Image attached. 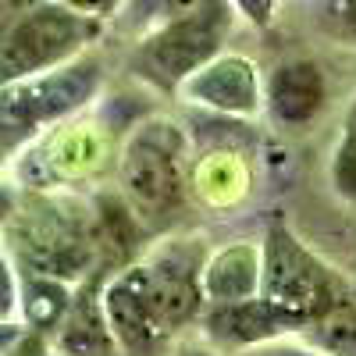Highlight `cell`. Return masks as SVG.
<instances>
[{
	"label": "cell",
	"mask_w": 356,
	"mask_h": 356,
	"mask_svg": "<svg viewBox=\"0 0 356 356\" xmlns=\"http://www.w3.org/2000/svg\"><path fill=\"white\" fill-rule=\"evenodd\" d=\"M100 33L93 15H82L72 4H25V15H15L0 33V89L65 68Z\"/></svg>",
	"instance_id": "1"
},
{
	"label": "cell",
	"mask_w": 356,
	"mask_h": 356,
	"mask_svg": "<svg viewBox=\"0 0 356 356\" xmlns=\"http://www.w3.org/2000/svg\"><path fill=\"white\" fill-rule=\"evenodd\" d=\"M260 300L307 321V328L349 300V282L307 250L285 225H275L260 246Z\"/></svg>",
	"instance_id": "2"
},
{
	"label": "cell",
	"mask_w": 356,
	"mask_h": 356,
	"mask_svg": "<svg viewBox=\"0 0 356 356\" xmlns=\"http://www.w3.org/2000/svg\"><path fill=\"white\" fill-rule=\"evenodd\" d=\"M118 178L132 214H171L186 189V136L178 132V125L164 118L139 125L122 150Z\"/></svg>",
	"instance_id": "3"
},
{
	"label": "cell",
	"mask_w": 356,
	"mask_h": 356,
	"mask_svg": "<svg viewBox=\"0 0 356 356\" xmlns=\"http://www.w3.org/2000/svg\"><path fill=\"white\" fill-rule=\"evenodd\" d=\"M232 33V4H193L178 18L164 22L154 36H146L136 68L164 89H178L203 65L221 54L225 36Z\"/></svg>",
	"instance_id": "4"
},
{
	"label": "cell",
	"mask_w": 356,
	"mask_h": 356,
	"mask_svg": "<svg viewBox=\"0 0 356 356\" xmlns=\"http://www.w3.org/2000/svg\"><path fill=\"white\" fill-rule=\"evenodd\" d=\"M200 267H203V250L189 243H175L157 253H150L143 264H132L129 271L136 278V289L143 296L146 310H150L157 332L168 339L175 328L189 324L200 307Z\"/></svg>",
	"instance_id": "5"
},
{
	"label": "cell",
	"mask_w": 356,
	"mask_h": 356,
	"mask_svg": "<svg viewBox=\"0 0 356 356\" xmlns=\"http://www.w3.org/2000/svg\"><path fill=\"white\" fill-rule=\"evenodd\" d=\"M97 82H100L97 61H79V65H65L47 75H36L29 82L8 86L0 89V125L18 139H29L40 125L82 107L93 97Z\"/></svg>",
	"instance_id": "6"
},
{
	"label": "cell",
	"mask_w": 356,
	"mask_h": 356,
	"mask_svg": "<svg viewBox=\"0 0 356 356\" xmlns=\"http://www.w3.org/2000/svg\"><path fill=\"white\" fill-rule=\"evenodd\" d=\"M203 332L211 342L232 353H250L260 346L282 342V335L307 332V321L253 296V300H243V303L203 307Z\"/></svg>",
	"instance_id": "7"
},
{
	"label": "cell",
	"mask_w": 356,
	"mask_h": 356,
	"mask_svg": "<svg viewBox=\"0 0 356 356\" xmlns=\"http://www.w3.org/2000/svg\"><path fill=\"white\" fill-rule=\"evenodd\" d=\"M178 89H182L193 104L214 107L221 114H243L246 118L260 107L257 68L243 54H218L211 65H203Z\"/></svg>",
	"instance_id": "8"
},
{
	"label": "cell",
	"mask_w": 356,
	"mask_h": 356,
	"mask_svg": "<svg viewBox=\"0 0 356 356\" xmlns=\"http://www.w3.org/2000/svg\"><path fill=\"white\" fill-rule=\"evenodd\" d=\"M267 107H271L275 122L289 129H303L324 111L328 104V79H324L321 65L314 61H285L267 79Z\"/></svg>",
	"instance_id": "9"
},
{
	"label": "cell",
	"mask_w": 356,
	"mask_h": 356,
	"mask_svg": "<svg viewBox=\"0 0 356 356\" xmlns=\"http://www.w3.org/2000/svg\"><path fill=\"white\" fill-rule=\"evenodd\" d=\"M257 289H260V246H250V243L225 246L200 267L203 307L253 300Z\"/></svg>",
	"instance_id": "10"
},
{
	"label": "cell",
	"mask_w": 356,
	"mask_h": 356,
	"mask_svg": "<svg viewBox=\"0 0 356 356\" xmlns=\"http://www.w3.org/2000/svg\"><path fill=\"white\" fill-rule=\"evenodd\" d=\"M61 349L68 356H114V339L100 314V296L82 292L72 300L68 317L61 321Z\"/></svg>",
	"instance_id": "11"
},
{
	"label": "cell",
	"mask_w": 356,
	"mask_h": 356,
	"mask_svg": "<svg viewBox=\"0 0 356 356\" xmlns=\"http://www.w3.org/2000/svg\"><path fill=\"white\" fill-rule=\"evenodd\" d=\"M22 310L36 332H54V328H61V321L72 310V292L65 282L29 275L22 285Z\"/></svg>",
	"instance_id": "12"
},
{
	"label": "cell",
	"mask_w": 356,
	"mask_h": 356,
	"mask_svg": "<svg viewBox=\"0 0 356 356\" xmlns=\"http://www.w3.org/2000/svg\"><path fill=\"white\" fill-rule=\"evenodd\" d=\"M310 346L328 356H356V303L346 300L324 317H317L310 328Z\"/></svg>",
	"instance_id": "13"
},
{
	"label": "cell",
	"mask_w": 356,
	"mask_h": 356,
	"mask_svg": "<svg viewBox=\"0 0 356 356\" xmlns=\"http://www.w3.org/2000/svg\"><path fill=\"white\" fill-rule=\"evenodd\" d=\"M332 186L339 196L356 203V136H342L332 157Z\"/></svg>",
	"instance_id": "14"
},
{
	"label": "cell",
	"mask_w": 356,
	"mask_h": 356,
	"mask_svg": "<svg viewBox=\"0 0 356 356\" xmlns=\"http://www.w3.org/2000/svg\"><path fill=\"white\" fill-rule=\"evenodd\" d=\"M18 307V285H15V275H11V264L0 250V321H8Z\"/></svg>",
	"instance_id": "15"
},
{
	"label": "cell",
	"mask_w": 356,
	"mask_h": 356,
	"mask_svg": "<svg viewBox=\"0 0 356 356\" xmlns=\"http://www.w3.org/2000/svg\"><path fill=\"white\" fill-rule=\"evenodd\" d=\"M239 356H328V353H321L314 346H296V342H271V346H260Z\"/></svg>",
	"instance_id": "16"
},
{
	"label": "cell",
	"mask_w": 356,
	"mask_h": 356,
	"mask_svg": "<svg viewBox=\"0 0 356 356\" xmlns=\"http://www.w3.org/2000/svg\"><path fill=\"white\" fill-rule=\"evenodd\" d=\"M175 356H218L211 346H200V342H186V346H178Z\"/></svg>",
	"instance_id": "17"
},
{
	"label": "cell",
	"mask_w": 356,
	"mask_h": 356,
	"mask_svg": "<svg viewBox=\"0 0 356 356\" xmlns=\"http://www.w3.org/2000/svg\"><path fill=\"white\" fill-rule=\"evenodd\" d=\"M11 214H15V193L0 186V225H4Z\"/></svg>",
	"instance_id": "18"
},
{
	"label": "cell",
	"mask_w": 356,
	"mask_h": 356,
	"mask_svg": "<svg viewBox=\"0 0 356 356\" xmlns=\"http://www.w3.org/2000/svg\"><path fill=\"white\" fill-rule=\"evenodd\" d=\"M18 143H22L18 136H11V132H8L4 125H0V164H4V157H8L11 150H15V146H18Z\"/></svg>",
	"instance_id": "19"
},
{
	"label": "cell",
	"mask_w": 356,
	"mask_h": 356,
	"mask_svg": "<svg viewBox=\"0 0 356 356\" xmlns=\"http://www.w3.org/2000/svg\"><path fill=\"white\" fill-rule=\"evenodd\" d=\"M339 11H342V25H346L349 33L356 36V0H346V4H342Z\"/></svg>",
	"instance_id": "20"
},
{
	"label": "cell",
	"mask_w": 356,
	"mask_h": 356,
	"mask_svg": "<svg viewBox=\"0 0 356 356\" xmlns=\"http://www.w3.org/2000/svg\"><path fill=\"white\" fill-rule=\"evenodd\" d=\"M342 136H356V100H353V107H349V114H346V132Z\"/></svg>",
	"instance_id": "21"
}]
</instances>
